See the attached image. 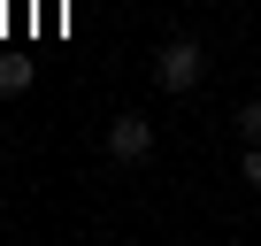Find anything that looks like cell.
<instances>
[{"label":"cell","mask_w":261,"mask_h":246,"mask_svg":"<svg viewBox=\"0 0 261 246\" xmlns=\"http://www.w3.org/2000/svg\"><path fill=\"white\" fill-rule=\"evenodd\" d=\"M200 77H207V46L200 39H162L154 46V85L162 92H192Z\"/></svg>","instance_id":"obj_1"},{"label":"cell","mask_w":261,"mask_h":246,"mask_svg":"<svg viewBox=\"0 0 261 246\" xmlns=\"http://www.w3.org/2000/svg\"><path fill=\"white\" fill-rule=\"evenodd\" d=\"M100 146H108V162H123V169H130V162H146V154H154V123L123 108L108 131H100Z\"/></svg>","instance_id":"obj_2"},{"label":"cell","mask_w":261,"mask_h":246,"mask_svg":"<svg viewBox=\"0 0 261 246\" xmlns=\"http://www.w3.org/2000/svg\"><path fill=\"white\" fill-rule=\"evenodd\" d=\"M31 77H39L31 62H0V100H23V92H31Z\"/></svg>","instance_id":"obj_3"},{"label":"cell","mask_w":261,"mask_h":246,"mask_svg":"<svg viewBox=\"0 0 261 246\" xmlns=\"http://www.w3.org/2000/svg\"><path fill=\"white\" fill-rule=\"evenodd\" d=\"M230 131H238V139H246V146H253V139H261V92H253V100H238V115H230Z\"/></svg>","instance_id":"obj_4"},{"label":"cell","mask_w":261,"mask_h":246,"mask_svg":"<svg viewBox=\"0 0 261 246\" xmlns=\"http://www.w3.org/2000/svg\"><path fill=\"white\" fill-rule=\"evenodd\" d=\"M238 177H246V185H253V192H261V139H253V146H246V162H238Z\"/></svg>","instance_id":"obj_5"}]
</instances>
